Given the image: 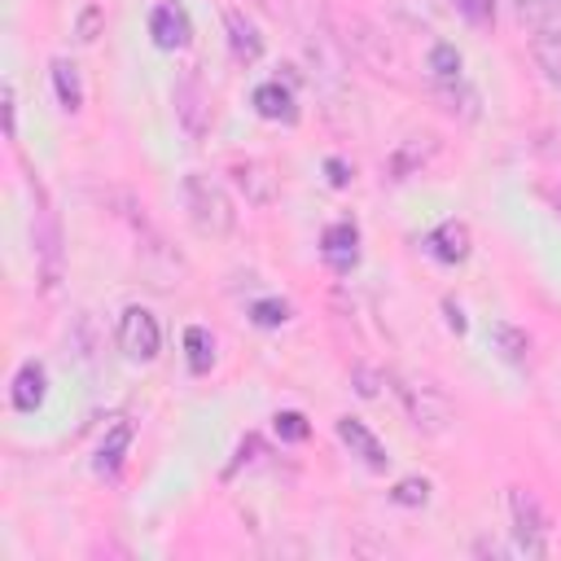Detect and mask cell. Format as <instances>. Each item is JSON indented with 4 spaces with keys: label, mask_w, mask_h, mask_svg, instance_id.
Returning <instances> with one entry per match:
<instances>
[{
    "label": "cell",
    "mask_w": 561,
    "mask_h": 561,
    "mask_svg": "<svg viewBox=\"0 0 561 561\" xmlns=\"http://www.w3.org/2000/svg\"><path fill=\"white\" fill-rule=\"evenodd\" d=\"M180 197H184L188 224H193L202 237H228V232L237 228V210H232V197H228V188H224L215 175L188 171V175L180 180Z\"/></svg>",
    "instance_id": "1"
},
{
    "label": "cell",
    "mask_w": 561,
    "mask_h": 561,
    "mask_svg": "<svg viewBox=\"0 0 561 561\" xmlns=\"http://www.w3.org/2000/svg\"><path fill=\"white\" fill-rule=\"evenodd\" d=\"M390 381H394V394H399L408 421H412L421 434H447V430H451L456 408H451V399H447L434 381H425V377H416V373H390Z\"/></svg>",
    "instance_id": "2"
},
{
    "label": "cell",
    "mask_w": 561,
    "mask_h": 561,
    "mask_svg": "<svg viewBox=\"0 0 561 561\" xmlns=\"http://www.w3.org/2000/svg\"><path fill=\"white\" fill-rule=\"evenodd\" d=\"M508 513H513V539H517V552H526V557H548L552 517L543 513L539 495H535L530 486H513V491H508Z\"/></svg>",
    "instance_id": "3"
},
{
    "label": "cell",
    "mask_w": 561,
    "mask_h": 561,
    "mask_svg": "<svg viewBox=\"0 0 561 561\" xmlns=\"http://www.w3.org/2000/svg\"><path fill=\"white\" fill-rule=\"evenodd\" d=\"M114 337H118V351H123L127 359H140V364H149V359L158 355V346H162V329H158L153 311H145V307H127V311L118 316Z\"/></svg>",
    "instance_id": "4"
},
{
    "label": "cell",
    "mask_w": 561,
    "mask_h": 561,
    "mask_svg": "<svg viewBox=\"0 0 561 561\" xmlns=\"http://www.w3.org/2000/svg\"><path fill=\"white\" fill-rule=\"evenodd\" d=\"M149 35H153V44H158V48H167V53L184 48V44L193 39L188 9H184V4H175V0L153 4V13H149Z\"/></svg>",
    "instance_id": "5"
},
{
    "label": "cell",
    "mask_w": 561,
    "mask_h": 561,
    "mask_svg": "<svg viewBox=\"0 0 561 561\" xmlns=\"http://www.w3.org/2000/svg\"><path fill=\"white\" fill-rule=\"evenodd\" d=\"M425 250H430L438 263L456 267V263H465V259L473 254V232H469L465 219H443V224L425 237Z\"/></svg>",
    "instance_id": "6"
},
{
    "label": "cell",
    "mask_w": 561,
    "mask_h": 561,
    "mask_svg": "<svg viewBox=\"0 0 561 561\" xmlns=\"http://www.w3.org/2000/svg\"><path fill=\"white\" fill-rule=\"evenodd\" d=\"M320 254H324V263H329L333 272L346 276V272L359 263V228H355V219L329 224L324 237H320Z\"/></svg>",
    "instance_id": "7"
},
{
    "label": "cell",
    "mask_w": 561,
    "mask_h": 561,
    "mask_svg": "<svg viewBox=\"0 0 561 561\" xmlns=\"http://www.w3.org/2000/svg\"><path fill=\"white\" fill-rule=\"evenodd\" d=\"M337 438H342V443L351 447V456H359L368 469H386V460H390V456H386V447L377 443V434H373L364 421L342 416V421H337Z\"/></svg>",
    "instance_id": "8"
},
{
    "label": "cell",
    "mask_w": 561,
    "mask_h": 561,
    "mask_svg": "<svg viewBox=\"0 0 561 561\" xmlns=\"http://www.w3.org/2000/svg\"><path fill=\"white\" fill-rule=\"evenodd\" d=\"M224 31H228V48H232L237 61H259L263 57V35L241 9H224Z\"/></svg>",
    "instance_id": "9"
},
{
    "label": "cell",
    "mask_w": 561,
    "mask_h": 561,
    "mask_svg": "<svg viewBox=\"0 0 561 561\" xmlns=\"http://www.w3.org/2000/svg\"><path fill=\"white\" fill-rule=\"evenodd\" d=\"M44 394H48V373H44V364L26 359V364L13 373V390H9V399H13L18 412H35V408L44 403Z\"/></svg>",
    "instance_id": "10"
},
{
    "label": "cell",
    "mask_w": 561,
    "mask_h": 561,
    "mask_svg": "<svg viewBox=\"0 0 561 561\" xmlns=\"http://www.w3.org/2000/svg\"><path fill=\"white\" fill-rule=\"evenodd\" d=\"M254 110L267 118V123H294L298 118V105H294V92L280 83V79H272V83H259L254 88Z\"/></svg>",
    "instance_id": "11"
},
{
    "label": "cell",
    "mask_w": 561,
    "mask_h": 561,
    "mask_svg": "<svg viewBox=\"0 0 561 561\" xmlns=\"http://www.w3.org/2000/svg\"><path fill=\"white\" fill-rule=\"evenodd\" d=\"M175 114H180V123H184L188 136H202V131H206V123H210V105H206L202 83L184 79V83L175 88Z\"/></svg>",
    "instance_id": "12"
},
{
    "label": "cell",
    "mask_w": 561,
    "mask_h": 561,
    "mask_svg": "<svg viewBox=\"0 0 561 561\" xmlns=\"http://www.w3.org/2000/svg\"><path fill=\"white\" fill-rule=\"evenodd\" d=\"M127 447H131V421H118V425H110V434L101 438V447H96V460H92V469L101 473V478H114L118 469H123V456H127Z\"/></svg>",
    "instance_id": "13"
},
{
    "label": "cell",
    "mask_w": 561,
    "mask_h": 561,
    "mask_svg": "<svg viewBox=\"0 0 561 561\" xmlns=\"http://www.w3.org/2000/svg\"><path fill=\"white\" fill-rule=\"evenodd\" d=\"M53 88H57V101H61V110H79L83 105V83H79V70H75V61H66V57H57L53 61Z\"/></svg>",
    "instance_id": "14"
},
{
    "label": "cell",
    "mask_w": 561,
    "mask_h": 561,
    "mask_svg": "<svg viewBox=\"0 0 561 561\" xmlns=\"http://www.w3.org/2000/svg\"><path fill=\"white\" fill-rule=\"evenodd\" d=\"M535 66L552 88H561V31H539L535 35Z\"/></svg>",
    "instance_id": "15"
},
{
    "label": "cell",
    "mask_w": 561,
    "mask_h": 561,
    "mask_svg": "<svg viewBox=\"0 0 561 561\" xmlns=\"http://www.w3.org/2000/svg\"><path fill=\"white\" fill-rule=\"evenodd\" d=\"M184 355H188V373H210L215 368V337L202 324L184 329Z\"/></svg>",
    "instance_id": "16"
},
{
    "label": "cell",
    "mask_w": 561,
    "mask_h": 561,
    "mask_svg": "<svg viewBox=\"0 0 561 561\" xmlns=\"http://www.w3.org/2000/svg\"><path fill=\"white\" fill-rule=\"evenodd\" d=\"M460 53L451 48V44H434L430 48V70H434V79L438 83H460Z\"/></svg>",
    "instance_id": "17"
},
{
    "label": "cell",
    "mask_w": 561,
    "mask_h": 561,
    "mask_svg": "<svg viewBox=\"0 0 561 561\" xmlns=\"http://www.w3.org/2000/svg\"><path fill=\"white\" fill-rule=\"evenodd\" d=\"M259 175H267V167H263V162H245V167H237L241 188H245L254 202H272V197H276V188H272V184H259Z\"/></svg>",
    "instance_id": "18"
},
{
    "label": "cell",
    "mask_w": 561,
    "mask_h": 561,
    "mask_svg": "<svg viewBox=\"0 0 561 561\" xmlns=\"http://www.w3.org/2000/svg\"><path fill=\"white\" fill-rule=\"evenodd\" d=\"M250 320L263 324V329H276V324L289 320V302H280V298H259V302L250 307Z\"/></svg>",
    "instance_id": "19"
},
{
    "label": "cell",
    "mask_w": 561,
    "mask_h": 561,
    "mask_svg": "<svg viewBox=\"0 0 561 561\" xmlns=\"http://www.w3.org/2000/svg\"><path fill=\"white\" fill-rule=\"evenodd\" d=\"M495 342H500L504 359H513V364H526V351H530L526 333H517L513 324H495Z\"/></svg>",
    "instance_id": "20"
},
{
    "label": "cell",
    "mask_w": 561,
    "mask_h": 561,
    "mask_svg": "<svg viewBox=\"0 0 561 561\" xmlns=\"http://www.w3.org/2000/svg\"><path fill=\"white\" fill-rule=\"evenodd\" d=\"M390 500L403 504V508H421V504L430 500V482H425V478H403V482H394Z\"/></svg>",
    "instance_id": "21"
},
{
    "label": "cell",
    "mask_w": 561,
    "mask_h": 561,
    "mask_svg": "<svg viewBox=\"0 0 561 561\" xmlns=\"http://www.w3.org/2000/svg\"><path fill=\"white\" fill-rule=\"evenodd\" d=\"M272 425H276V434H280L285 443H302V438L311 434L307 416H302V412H294V408H289V412H276V416H272Z\"/></svg>",
    "instance_id": "22"
},
{
    "label": "cell",
    "mask_w": 561,
    "mask_h": 561,
    "mask_svg": "<svg viewBox=\"0 0 561 561\" xmlns=\"http://www.w3.org/2000/svg\"><path fill=\"white\" fill-rule=\"evenodd\" d=\"M101 22H105V13H101L96 4H88V9L79 13V26H75V39H79V44H92V39H96V31H101Z\"/></svg>",
    "instance_id": "23"
},
{
    "label": "cell",
    "mask_w": 561,
    "mask_h": 561,
    "mask_svg": "<svg viewBox=\"0 0 561 561\" xmlns=\"http://www.w3.org/2000/svg\"><path fill=\"white\" fill-rule=\"evenodd\" d=\"M473 26H491V18H495V4L491 0H451Z\"/></svg>",
    "instance_id": "24"
},
{
    "label": "cell",
    "mask_w": 561,
    "mask_h": 561,
    "mask_svg": "<svg viewBox=\"0 0 561 561\" xmlns=\"http://www.w3.org/2000/svg\"><path fill=\"white\" fill-rule=\"evenodd\" d=\"M513 4H517V13H522L526 22H548L561 0H513Z\"/></svg>",
    "instance_id": "25"
},
{
    "label": "cell",
    "mask_w": 561,
    "mask_h": 561,
    "mask_svg": "<svg viewBox=\"0 0 561 561\" xmlns=\"http://www.w3.org/2000/svg\"><path fill=\"white\" fill-rule=\"evenodd\" d=\"M4 131H9V140L18 136V96H13V83H4Z\"/></svg>",
    "instance_id": "26"
},
{
    "label": "cell",
    "mask_w": 561,
    "mask_h": 561,
    "mask_svg": "<svg viewBox=\"0 0 561 561\" xmlns=\"http://www.w3.org/2000/svg\"><path fill=\"white\" fill-rule=\"evenodd\" d=\"M324 171H329V184H333V188H346V184H351V167H346L342 158H329Z\"/></svg>",
    "instance_id": "27"
},
{
    "label": "cell",
    "mask_w": 561,
    "mask_h": 561,
    "mask_svg": "<svg viewBox=\"0 0 561 561\" xmlns=\"http://www.w3.org/2000/svg\"><path fill=\"white\" fill-rule=\"evenodd\" d=\"M355 381H359L355 390H359L364 399H373V394H377V386H373V373H368V368H355Z\"/></svg>",
    "instance_id": "28"
},
{
    "label": "cell",
    "mask_w": 561,
    "mask_h": 561,
    "mask_svg": "<svg viewBox=\"0 0 561 561\" xmlns=\"http://www.w3.org/2000/svg\"><path fill=\"white\" fill-rule=\"evenodd\" d=\"M443 311H447V324H451L456 333H465V311H460L456 302H443Z\"/></svg>",
    "instance_id": "29"
}]
</instances>
